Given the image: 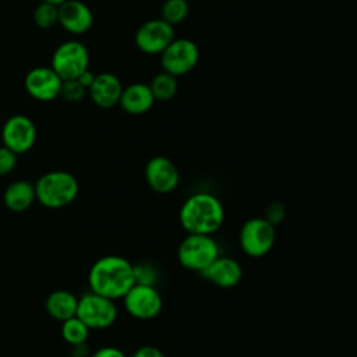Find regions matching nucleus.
I'll list each match as a JSON object with an SVG mask.
<instances>
[{"mask_svg":"<svg viewBox=\"0 0 357 357\" xmlns=\"http://www.w3.org/2000/svg\"><path fill=\"white\" fill-rule=\"evenodd\" d=\"M91 291L112 300L123 298L135 283L132 262L121 255H103L98 258L88 273Z\"/></svg>","mask_w":357,"mask_h":357,"instance_id":"obj_1","label":"nucleus"},{"mask_svg":"<svg viewBox=\"0 0 357 357\" xmlns=\"http://www.w3.org/2000/svg\"><path fill=\"white\" fill-rule=\"evenodd\" d=\"M178 220L185 233L213 234L225 222V208L216 195L194 192L180 206Z\"/></svg>","mask_w":357,"mask_h":357,"instance_id":"obj_2","label":"nucleus"},{"mask_svg":"<svg viewBox=\"0 0 357 357\" xmlns=\"http://www.w3.org/2000/svg\"><path fill=\"white\" fill-rule=\"evenodd\" d=\"M33 187L35 198L49 209H60L70 205L79 191L77 178L66 170L45 173L38 178Z\"/></svg>","mask_w":357,"mask_h":357,"instance_id":"obj_3","label":"nucleus"},{"mask_svg":"<svg viewBox=\"0 0 357 357\" xmlns=\"http://www.w3.org/2000/svg\"><path fill=\"white\" fill-rule=\"evenodd\" d=\"M219 255V245L212 234L187 233L177 248L181 266L201 273Z\"/></svg>","mask_w":357,"mask_h":357,"instance_id":"obj_4","label":"nucleus"},{"mask_svg":"<svg viewBox=\"0 0 357 357\" xmlns=\"http://www.w3.org/2000/svg\"><path fill=\"white\" fill-rule=\"evenodd\" d=\"M276 240V226L264 216L250 218L245 220L238 233V244L241 251L251 258L266 255Z\"/></svg>","mask_w":357,"mask_h":357,"instance_id":"obj_5","label":"nucleus"},{"mask_svg":"<svg viewBox=\"0 0 357 357\" xmlns=\"http://www.w3.org/2000/svg\"><path fill=\"white\" fill-rule=\"evenodd\" d=\"M117 307L114 300L93 291H86L78 297L75 317H78L89 329H106L117 319Z\"/></svg>","mask_w":357,"mask_h":357,"instance_id":"obj_6","label":"nucleus"},{"mask_svg":"<svg viewBox=\"0 0 357 357\" xmlns=\"http://www.w3.org/2000/svg\"><path fill=\"white\" fill-rule=\"evenodd\" d=\"M50 67L61 79L78 78L81 73L89 68V50L79 40H66L54 49Z\"/></svg>","mask_w":357,"mask_h":357,"instance_id":"obj_7","label":"nucleus"},{"mask_svg":"<svg viewBox=\"0 0 357 357\" xmlns=\"http://www.w3.org/2000/svg\"><path fill=\"white\" fill-rule=\"evenodd\" d=\"M199 61V49L197 43L188 38L173 39L160 53L162 71L174 77L188 74Z\"/></svg>","mask_w":357,"mask_h":357,"instance_id":"obj_8","label":"nucleus"},{"mask_svg":"<svg viewBox=\"0 0 357 357\" xmlns=\"http://www.w3.org/2000/svg\"><path fill=\"white\" fill-rule=\"evenodd\" d=\"M126 311L135 319L149 321L156 318L163 307L159 290L151 284L134 283L123 296Z\"/></svg>","mask_w":357,"mask_h":357,"instance_id":"obj_9","label":"nucleus"},{"mask_svg":"<svg viewBox=\"0 0 357 357\" xmlns=\"http://www.w3.org/2000/svg\"><path fill=\"white\" fill-rule=\"evenodd\" d=\"M173 39L174 26L162 18L142 22L134 35L135 46L145 54H160Z\"/></svg>","mask_w":357,"mask_h":357,"instance_id":"obj_10","label":"nucleus"},{"mask_svg":"<svg viewBox=\"0 0 357 357\" xmlns=\"http://www.w3.org/2000/svg\"><path fill=\"white\" fill-rule=\"evenodd\" d=\"M1 141L17 155L28 152L36 141L35 123L25 114L8 117L1 127Z\"/></svg>","mask_w":357,"mask_h":357,"instance_id":"obj_11","label":"nucleus"},{"mask_svg":"<svg viewBox=\"0 0 357 357\" xmlns=\"http://www.w3.org/2000/svg\"><path fill=\"white\" fill-rule=\"evenodd\" d=\"M145 180L158 194H169L178 187L180 173L176 163L167 156H153L145 165Z\"/></svg>","mask_w":357,"mask_h":357,"instance_id":"obj_12","label":"nucleus"},{"mask_svg":"<svg viewBox=\"0 0 357 357\" xmlns=\"http://www.w3.org/2000/svg\"><path fill=\"white\" fill-rule=\"evenodd\" d=\"M63 79L49 66H39L31 68L24 78V88L26 93L40 102H50L60 95Z\"/></svg>","mask_w":357,"mask_h":357,"instance_id":"obj_13","label":"nucleus"},{"mask_svg":"<svg viewBox=\"0 0 357 357\" xmlns=\"http://www.w3.org/2000/svg\"><path fill=\"white\" fill-rule=\"evenodd\" d=\"M57 8L59 24L73 35H82L93 25L92 10L81 0H66Z\"/></svg>","mask_w":357,"mask_h":357,"instance_id":"obj_14","label":"nucleus"},{"mask_svg":"<svg viewBox=\"0 0 357 357\" xmlns=\"http://www.w3.org/2000/svg\"><path fill=\"white\" fill-rule=\"evenodd\" d=\"M201 275L220 289H231L240 283L243 278V268L234 258L218 255L201 272Z\"/></svg>","mask_w":357,"mask_h":357,"instance_id":"obj_15","label":"nucleus"},{"mask_svg":"<svg viewBox=\"0 0 357 357\" xmlns=\"http://www.w3.org/2000/svg\"><path fill=\"white\" fill-rule=\"evenodd\" d=\"M123 84L120 78L112 73H100L95 74V78L88 88V93L91 100L100 109H110L119 105Z\"/></svg>","mask_w":357,"mask_h":357,"instance_id":"obj_16","label":"nucleus"},{"mask_svg":"<svg viewBox=\"0 0 357 357\" xmlns=\"http://www.w3.org/2000/svg\"><path fill=\"white\" fill-rule=\"evenodd\" d=\"M155 98L148 84L134 82L123 88L119 106L131 116L145 114L155 105Z\"/></svg>","mask_w":357,"mask_h":357,"instance_id":"obj_17","label":"nucleus"},{"mask_svg":"<svg viewBox=\"0 0 357 357\" xmlns=\"http://www.w3.org/2000/svg\"><path fill=\"white\" fill-rule=\"evenodd\" d=\"M35 187L31 181L17 180L13 181L3 194V201L7 209L13 212L26 211L35 201Z\"/></svg>","mask_w":357,"mask_h":357,"instance_id":"obj_18","label":"nucleus"},{"mask_svg":"<svg viewBox=\"0 0 357 357\" xmlns=\"http://www.w3.org/2000/svg\"><path fill=\"white\" fill-rule=\"evenodd\" d=\"M78 297L68 290H54L45 301L46 312L56 321H66L75 315Z\"/></svg>","mask_w":357,"mask_h":357,"instance_id":"obj_19","label":"nucleus"},{"mask_svg":"<svg viewBox=\"0 0 357 357\" xmlns=\"http://www.w3.org/2000/svg\"><path fill=\"white\" fill-rule=\"evenodd\" d=\"M152 95L155 98V100H160V102H166L170 100L176 96L177 91H178V79L177 77L166 73V71H160L158 73L151 84H148Z\"/></svg>","mask_w":357,"mask_h":357,"instance_id":"obj_20","label":"nucleus"},{"mask_svg":"<svg viewBox=\"0 0 357 357\" xmlns=\"http://www.w3.org/2000/svg\"><path fill=\"white\" fill-rule=\"evenodd\" d=\"M89 331L91 329L75 315L61 322V336L71 346L86 342Z\"/></svg>","mask_w":357,"mask_h":357,"instance_id":"obj_21","label":"nucleus"},{"mask_svg":"<svg viewBox=\"0 0 357 357\" xmlns=\"http://www.w3.org/2000/svg\"><path fill=\"white\" fill-rule=\"evenodd\" d=\"M190 13V4L187 0H165L162 6V20L172 26L181 24Z\"/></svg>","mask_w":357,"mask_h":357,"instance_id":"obj_22","label":"nucleus"},{"mask_svg":"<svg viewBox=\"0 0 357 357\" xmlns=\"http://www.w3.org/2000/svg\"><path fill=\"white\" fill-rule=\"evenodd\" d=\"M59 6L40 1L33 10V22L42 29L53 28L59 24Z\"/></svg>","mask_w":357,"mask_h":357,"instance_id":"obj_23","label":"nucleus"},{"mask_svg":"<svg viewBox=\"0 0 357 357\" xmlns=\"http://www.w3.org/2000/svg\"><path fill=\"white\" fill-rule=\"evenodd\" d=\"M86 88L77 79H63L61 82V88H60V95L66 102H79L85 98L86 95Z\"/></svg>","mask_w":357,"mask_h":357,"instance_id":"obj_24","label":"nucleus"},{"mask_svg":"<svg viewBox=\"0 0 357 357\" xmlns=\"http://www.w3.org/2000/svg\"><path fill=\"white\" fill-rule=\"evenodd\" d=\"M132 269H134L135 283L155 286V283L158 280V271L153 265H151L148 262H141V264H135V265L132 264Z\"/></svg>","mask_w":357,"mask_h":357,"instance_id":"obj_25","label":"nucleus"},{"mask_svg":"<svg viewBox=\"0 0 357 357\" xmlns=\"http://www.w3.org/2000/svg\"><path fill=\"white\" fill-rule=\"evenodd\" d=\"M17 153H14L7 146H0V177L11 173L17 165Z\"/></svg>","mask_w":357,"mask_h":357,"instance_id":"obj_26","label":"nucleus"},{"mask_svg":"<svg viewBox=\"0 0 357 357\" xmlns=\"http://www.w3.org/2000/svg\"><path fill=\"white\" fill-rule=\"evenodd\" d=\"M284 215H286V208L282 202H272L266 211H265V219L268 222H271L273 226H276L278 223H280L283 219H284Z\"/></svg>","mask_w":357,"mask_h":357,"instance_id":"obj_27","label":"nucleus"},{"mask_svg":"<svg viewBox=\"0 0 357 357\" xmlns=\"http://www.w3.org/2000/svg\"><path fill=\"white\" fill-rule=\"evenodd\" d=\"M91 357H127L126 353L114 346H103L95 350Z\"/></svg>","mask_w":357,"mask_h":357,"instance_id":"obj_28","label":"nucleus"},{"mask_svg":"<svg viewBox=\"0 0 357 357\" xmlns=\"http://www.w3.org/2000/svg\"><path fill=\"white\" fill-rule=\"evenodd\" d=\"M131 357H166V356L160 349L151 344H145L138 347Z\"/></svg>","mask_w":357,"mask_h":357,"instance_id":"obj_29","label":"nucleus"},{"mask_svg":"<svg viewBox=\"0 0 357 357\" xmlns=\"http://www.w3.org/2000/svg\"><path fill=\"white\" fill-rule=\"evenodd\" d=\"M93 78H95V74L89 70V68H86L84 73H81L79 75H78V81L86 88V91H88V88L91 86V84H92V81H93Z\"/></svg>","mask_w":357,"mask_h":357,"instance_id":"obj_30","label":"nucleus"},{"mask_svg":"<svg viewBox=\"0 0 357 357\" xmlns=\"http://www.w3.org/2000/svg\"><path fill=\"white\" fill-rule=\"evenodd\" d=\"M71 347H73L71 357H88V356H89L86 342H84V343H78V344H73Z\"/></svg>","mask_w":357,"mask_h":357,"instance_id":"obj_31","label":"nucleus"},{"mask_svg":"<svg viewBox=\"0 0 357 357\" xmlns=\"http://www.w3.org/2000/svg\"><path fill=\"white\" fill-rule=\"evenodd\" d=\"M43 3H50V4H54V6H60L61 3H64L66 0H40Z\"/></svg>","mask_w":357,"mask_h":357,"instance_id":"obj_32","label":"nucleus"}]
</instances>
